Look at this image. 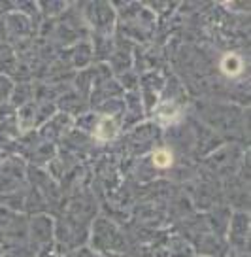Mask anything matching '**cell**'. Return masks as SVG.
I'll list each match as a JSON object with an SVG mask.
<instances>
[{"mask_svg":"<svg viewBox=\"0 0 251 257\" xmlns=\"http://www.w3.org/2000/svg\"><path fill=\"white\" fill-rule=\"evenodd\" d=\"M115 137V123L112 117H102L100 119V125H98L97 131V138L100 140H110V138Z\"/></svg>","mask_w":251,"mask_h":257,"instance_id":"obj_1","label":"cell"},{"mask_svg":"<svg viewBox=\"0 0 251 257\" xmlns=\"http://www.w3.org/2000/svg\"><path fill=\"white\" fill-rule=\"evenodd\" d=\"M221 68L227 76H238L240 70H242V61L236 55H227L221 63Z\"/></svg>","mask_w":251,"mask_h":257,"instance_id":"obj_2","label":"cell"},{"mask_svg":"<svg viewBox=\"0 0 251 257\" xmlns=\"http://www.w3.org/2000/svg\"><path fill=\"white\" fill-rule=\"evenodd\" d=\"M153 163L157 169H166V167H170L172 155L166 152V150H159V152H155V155H153Z\"/></svg>","mask_w":251,"mask_h":257,"instance_id":"obj_3","label":"cell"}]
</instances>
